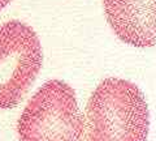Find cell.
I'll return each mask as SVG.
<instances>
[{
    "mask_svg": "<svg viewBox=\"0 0 156 141\" xmlns=\"http://www.w3.org/2000/svg\"><path fill=\"white\" fill-rule=\"evenodd\" d=\"M148 131L143 91L131 81L104 78L88 98L82 141H146Z\"/></svg>",
    "mask_w": 156,
    "mask_h": 141,
    "instance_id": "1",
    "label": "cell"
},
{
    "mask_svg": "<svg viewBox=\"0 0 156 141\" xmlns=\"http://www.w3.org/2000/svg\"><path fill=\"white\" fill-rule=\"evenodd\" d=\"M111 29L126 45H156V0H103Z\"/></svg>",
    "mask_w": 156,
    "mask_h": 141,
    "instance_id": "4",
    "label": "cell"
},
{
    "mask_svg": "<svg viewBox=\"0 0 156 141\" xmlns=\"http://www.w3.org/2000/svg\"><path fill=\"white\" fill-rule=\"evenodd\" d=\"M8 3H10V0H0V10H1L5 5H8Z\"/></svg>",
    "mask_w": 156,
    "mask_h": 141,
    "instance_id": "5",
    "label": "cell"
},
{
    "mask_svg": "<svg viewBox=\"0 0 156 141\" xmlns=\"http://www.w3.org/2000/svg\"><path fill=\"white\" fill-rule=\"evenodd\" d=\"M43 63L42 45L29 25L12 20L0 26V110L16 107Z\"/></svg>",
    "mask_w": 156,
    "mask_h": 141,
    "instance_id": "3",
    "label": "cell"
},
{
    "mask_svg": "<svg viewBox=\"0 0 156 141\" xmlns=\"http://www.w3.org/2000/svg\"><path fill=\"white\" fill-rule=\"evenodd\" d=\"M83 128L76 91L61 80L43 84L17 121L20 141H79Z\"/></svg>",
    "mask_w": 156,
    "mask_h": 141,
    "instance_id": "2",
    "label": "cell"
}]
</instances>
